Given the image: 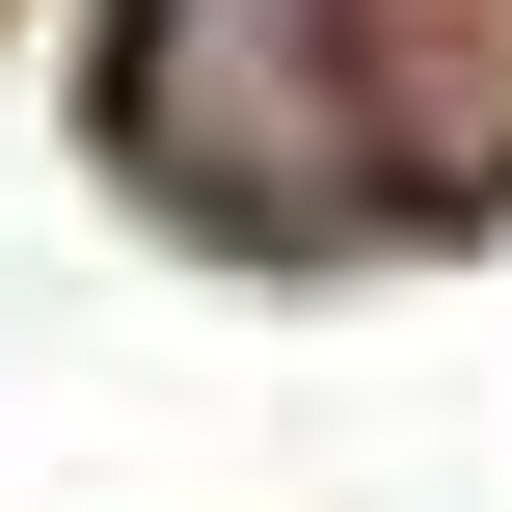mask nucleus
<instances>
[{
	"label": "nucleus",
	"mask_w": 512,
	"mask_h": 512,
	"mask_svg": "<svg viewBox=\"0 0 512 512\" xmlns=\"http://www.w3.org/2000/svg\"><path fill=\"white\" fill-rule=\"evenodd\" d=\"M108 162H135L189 243H351V216H378L351 0H135V27H108Z\"/></svg>",
	"instance_id": "nucleus-1"
},
{
	"label": "nucleus",
	"mask_w": 512,
	"mask_h": 512,
	"mask_svg": "<svg viewBox=\"0 0 512 512\" xmlns=\"http://www.w3.org/2000/svg\"><path fill=\"white\" fill-rule=\"evenodd\" d=\"M351 108H378V216L512 189V0H351Z\"/></svg>",
	"instance_id": "nucleus-2"
}]
</instances>
